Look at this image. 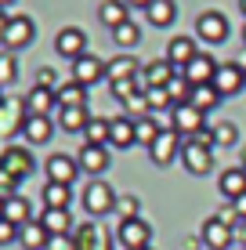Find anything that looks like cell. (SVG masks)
<instances>
[{
    "label": "cell",
    "instance_id": "cell-54",
    "mask_svg": "<svg viewBox=\"0 0 246 250\" xmlns=\"http://www.w3.org/2000/svg\"><path fill=\"white\" fill-rule=\"evenodd\" d=\"M145 250H152V247H145Z\"/></svg>",
    "mask_w": 246,
    "mask_h": 250
},
{
    "label": "cell",
    "instance_id": "cell-19",
    "mask_svg": "<svg viewBox=\"0 0 246 250\" xmlns=\"http://www.w3.org/2000/svg\"><path fill=\"white\" fill-rule=\"evenodd\" d=\"M19 243H22L25 250H47L51 232L40 225V218H33L29 225H22V229H19Z\"/></svg>",
    "mask_w": 246,
    "mask_h": 250
},
{
    "label": "cell",
    "instance_id": "cell-33",
    "mask_svg": "<svg viewBox=\"0 0 246 250\" xmlns=\"http://www.w3.org/2000/svg\"><path fill=\"white\" fill-rule=\"evenodd\" d=\"M83 138H87V145H109V120L91 116V124H87V131H83Z\"/></svg>",
    "mask_w": 246,
    "mask_h": 250
},
{
    "label": "cell",
    "instance_id": "cell-37",
    "mask_svg": "<svg viewBox=\"0 0 246 250\" xmlns=\"http://www.w3.org/2000/svg\"><path fill=\"white\" fill-rule=\"evenodd\" d=\"M239 142V127L235 124H217L214 127V145H235Z\"/></svg>",
    "mask_w": 246,
    "mask_h": 250
},
{
    "label": "cell",
    "instance_id": "cell-18",
    "mask_svg": "<svg viewBox=\"0 0 246 250\" xmlns=\"http://www.w3.org/2000/svg\"><path fill=\"white\" fill-rule=\"evenodd\" d=\"M76 163H80V170H87V174H101V170L109 167V145H83Z\"/></svg>",
    "mask_w": 246,
    "mask_h": 250
},
{
    "label": "cell",
    "instance_id": "cell-47",
    "mask_svg": "<svg viewBox=\"0 0 246 250\" xmlns=\"http://www.w3.org/2000/svg\"><path fill=\"white\" fill-rule=\"evenodd\" d=\"M235 65H239V69H243V73H246V51H243V55H239V58H235Z\"/></svg>",
    "mask_w": 246,
    "mask_h": 250
},
{
    "label": "cell",
    "instance_id": "cell-7",
    "mask_svg": "<svg viewBox=\"0 0 246 250\" xmlns=\"http://www.w3.org/2000/svg\"><path fill=\"white\" fill-rule=\"evenodd\" d=\"M196 37L207 40V44H221V40L228 37V19L221 11H203L196 19Z\"/></svg>",
    "mask_w": 246,
    "mask_h": 250
},
{
    "label": "cell",
    "instance_id": "cell-6",
    "mask_svg": "<svg viewBox=\"0 0 246 250\" xmlns=\"http://www.w3.org/2000/svg\"><path fill=\"white\" fill-rule=\"evenodd\" d=\"M196 55H199L196 37H170V44H167V62L174 65V73H185Z\"/></svg>",
    "mask_w": 246,
    "mask_h": 250
},
{
    "label": "cell",
    "instance_id": "cell-5",
    "mask_svg": "<svg viewBox=\"0 0 246 250\" xmlns=\"http://www.w3.org/2000/svg\"><path fill=\"white\" fill-rule=\"evenodd\" d=\"M181 163L189 174H210L214 170V149H207V145H196V142H185L181 149Z\"/></svg>",
    "mask_w": 246,
    "mask_h": 250
},
{
    "label": "cell",
    "instance_id": "cell-29",
    "mask_svg": "<svg viewBox=\"0 0 246 250\" xmlns=\"http://www.w3.org/2000/svg\"><path fill=\"white\" fill-rule=\"evenodd\" d=\"M40 225H44L51 236H69L73 218H69V210H44L40 214Z\"/></svg>",
    "mask_w": 246,
    "mask_h": 250
},
{
    "label": "cell",
    "instance_id": "cell-20",
    "mask_svg": "<svg viewBox=\"0 0 246 250\" xmlns=\"http://www.w3.org/2000/svg\"><path fill=\"white\" fill-rule=\"evenodd\" d=\"M217 188H221L225 200H239V196L246 192V170H243V167L221 170V182H217Z\"/></svg>",
    "mask_w": 246,
    "mask_h": 250
},
{
    "label": "cell",
    "instance_id": "cell-22",
    "mask_svg": "<svg viewBox=\"0 0 246 250\" xmlns=\"http://www.w3.org/2000/svg\"><path fill=\"white\" fill-rule=\"evenodd\" d=\"M69 203H73V185H62V182L44 185V207L47 210H69Z\"/></svg>",
    "mask_w": 246,
    "mask_h": 250
},
{
    "label": "cell",
    "instance_id": "cell-27",
    "mask_svg": "<svg viewBox=\"0 0 246 250\" xmlns=\"http://www.w3.org/2000/svg\"><path fill=\"white\" fill-rule=\"evenodd\" d=\"M4 218L11 221V225H29L33 221V207H29V200H22V196H7L4 200Z\"/></svg>",
    "mask_w": 246,
    "mask_h": 250
},
{
    "label": "cell",
    "instance_id": "cell-15",
    "mask_svg": "<svg viewBox=\"0 0 246 250\" xmlns=\"http://www.w3.org/2000/svg\"><path fill=\"white\" fill-rule=\"evenodd\" d=\"M181 76L192 83V87H203V83H214V76H217V62H214L210 55H196V58H192V65L185 69Z\"/></svg>",
    "mask_w": 246,
    "mask_h": 250
},
{
    "label": "cell",
    "instance_id": "cell-8",
    "mask_svg": "<svg viewBox=\"0 0 246 250\" xmlns=\"http://www.w3.org/2000/svg\"><path fill=\"white\" fill-rule=\"evenodd\" d=\"M203 116H207V113H199L192 102H185V105H174V120H170V127H174L177 134H185V138H196L203 127H207V124H203Z\"/></svg>",
    "mask_w": 246,
    "mask_h": 250
},
{
    "label": "cell",
    "instance_id": "cell-50",
    "mask_svg": "<svg viewBox=\"0 0 246 250\" xmlns=\"http://www.w3.org/2000/svg\"><path fill=\"white\" fill-rule=\"evenodd\" d=\"M239 7H243V15H246V0H239Z\"/></svg>",
    "mask_w": 246,
    "mask_h": 250
},
{
    "label": "cell",
    "instance_id": "cell-51",
    "mask_svg": "<svg viewBox=\"0 0 246 250\" xmlns=\"http://www.w3.org/2000/svg\"><path fill=\"white\" fill-rule=\"evenodd\" d=\"M0 218H4V200H0Z\"/></svg>",
    "mask_w": 246,
    "mask_h": 250
},
{
    "label": "cell",
    "instance_id": "cell-2",
    "mask_svg": "<svg viewBox=\"0 0 246 250\" xmlns=\"http://www.w3.org/2000/svg\"><path fill=\"white\" fill-rule=\"evenodd\" d=\"M181 134L174 131V127H163V134L152 142V149H149V156H152V163L156 167H170L174 160H181Z\"/></svg>",
    "mask_w": 246,
    "mask_h": 250
},
{
    "label": "cell",
    "instance_id": "cell-52",
    "mask_svg": "<svg viewBox=\"0 0 246 250\" xmlns=\"http://www.w3.org/2000/svg\"><path fill=\"white\" fill-rule=\"evenodd\" d=\"M0 105H4V94H0Z\"/></svg>",
    "mask_w": 246,
    "mask_h": 250
},
{
    "label": "cell",
    "instance_id": "cell-48",
    "mask_svg": "<svg viewBox=\"0 0 246 250\" xmlns=\"http://www.w3.org/2000/svg\"><path fill=\"white\" fill-rule=\"evenodd\" d=\"M239 167H243V170H246V149H243V163H239Z\"/></svg>",
    "mask_w": 246,
    "mask_h": 250
},
{
    "label": "cell",
    "instance_id": "cell-41",
    "mask_svg": "<svg viewBox=\"0 0 246 250\" xmlns=\"http://www.w3.org/2000/svg\"><path fill=\"white\" fill-rule=\"evenodd\" d=\"M47 250H80V243H76L73 236H51Z\"/></svg>",
    "mask_w": 246,
    "mask_h": 250
},
{
    "label": "cell",
    "instance_id": "cell-43",
    "mask_svg": "<svg viewBox=\"0 0 246 250\" xmlns=\"http://www.w3.org/2000/svg\"><path fill=\"white\" fill-rule=\"evenodd\" d=\"M232 210L239 214V221H246V192L239 196V200H232Z\"/></svg>",
    "mask_w": 246,
    "mask_h": 250
},
{
    "label": "cell",
    "instance_id": "cell-13",
    "mask_svg": "<svg viewBox=\"0 0 246 250\" xmlns=\"http://www.w3.org/2000/svg\"><path fill=\"white\" fill-rule=\"evenodd\" d=\"M203 243L210 250H228L235 243V229H228L221 218H207L203 221Z\"/></svg>",
    "mask_w": 246,
    "mask_h": 250
},
{
    "label": "cell",
    "instance_id": "cell-49",
    "mask_svg": "<svg viewBox=\"0 0 246 250\" xmlns=\"http://www.w3.org/2000/svg\"><path fill=\"white\" fill-rule=\"evenodd\" d=\"M7 4H15V0H0V7H7Z\"/></svg>",
    "mask_w": 246,
    "mask_h": 250
},
{
    "label": "cell",
    "instance_id": "cell-39",
    "mask_svg": "<svg viewBox=\"0 0 246 250\" xmlns=\"http://www.w3.org/2000/svg\"><path fill=\"white\" fill-rule=\"evenodd\" d=\"M7 243H19V225H11L7 218H0V247Z\"/></svg>",
    "mask_w": 246,
    "mask_h": 250
},
{
    "label": "cell",
    "instance_id": "cell-12",
    "mask_svg": "<svg viewBox=\"0 0 246 250\" xmlns=\"http://www.w3.org/2000/svg\"><path fill=\"white\" fill-rule=\"evenodd\" d=\"M214 87L221 98H232V94H239L246 87V73L235 62H228V65H217V76H214Z\"/></svg>",
    "mask_w": 246,
    "mask_h": 250
},
{
    "label": "cell",
    "instance_id": "cell-38",
    "mask_svg": "<svg viewBox=\"0 0 246 250\" xmlns=\"http://www.w3.org/2000/svg\"><path fill=\"white\" fill-rule=\"evenodd\" d=\"M15 76H19V69H15V58H11V55H0V87L15 83Z\"/></svg>",
    "mask_w": 246,
    "mask_h": 250
},
{
    "label": "cell",
    "instance_id": "cell-36",
    "mask_svg": "<svg viewBox=\"0 0 246 250\" xmlns=\"http://www.w3.org/2000/svg\"><path fill=\"white\" fill-rule=\"evenodd\" d=\"M149 113H159V109H170V94H167V87H149Z\"/></svg>",
    "mask_w": 246,
    "mask_h": 250
},
{
    "label": "cell",
    "instance_id": "cell-34",
    "mask_svg": "<svg viewBox=\"0 0 246 250\" xmlns=\"http://www.w3.org/2000/svg\"><path fill=\"white\" fill-rule=\"evenodd\" d=\"M113 40L120 47H134V44H141V29L134 22H123V25H116V29H113Z\"/></svg>",
    "mask_w": 246,
    "mask_h": 250
},
{
    "label": "cell",
    "instance_id": "cell-24",
    "mask_svg": "<svg viewBox=\"0 0 246 250\" xmlns=\"http://www.w3.org/2000/svg\"><path fill=\"white\" fill-rule=\"evenodd\" d=\"M145 15H149V22L156 25V29H167V25H174V19H177V4L174 0H152L145 7Z\"/></svg>",
    "mask_w": 246,
    "mask_h": 250
},
{
    "label": "cell",
    "instance_id": "cell-25",
    "mask_svg": "<svg viewBox=\"0 0 246 250\" xmlns=\"http://www.w3.org/2000/svg\"><path fill=\"white\" fill-rule=\"evenodd\" d=\"M141 76H145V87H167L177 73H174V65L167 62V58H156V62L145 65V73H141Z\"/></svg>",
    "mask_w": 246,
    "mask_h": 250
},
{
    "label": "cell",
    "instance_id": "cell-4",
    "mask_svg": "<svg viewBox=\"0 0 246 250\" xmlns=\"http://www.w3.org/2000/svg\"><path fill=\"white\" fill-rule=\"evenodd\" d=\"M55 51L62 58H69V62H76V58L87 55V33L76 29V25H65V29H58L55 37Z\"/></svg>",
    "mask_w": 246,
    "mask_h": 250
},
{
    "label": "cell",
    "instance_id": "cell-3",
    "mask_svg": "<svg viewBox=\"0 0 246 250\" xmlns=\"http://www.w3.org/2000/svg\"><path fill=\"white\" fill-rule=\"evenodd\" d=\"M83 210H91L95 218L116 210V192H113V185H109V182H91L87 188H83Z\"/></svg>",
    "mask_w": 246,
    "mask_h": 250
},
{
    "label": "cell",
    "instance_id": "cell-35",
    "mask_svg": "<svg viewBox=\"0 0 246 250\" xmlns=\"http://www.w3.org/2000/svg\"><path fill=\"white\" fill-rule=\"evenodd\" d=\"M167 94H170V102H174V105H185V102L192 98V83L185 80V76H174V80L167 83Z\"/></svg>",
    "mask_w": 246,
    "mask_h": 250
},
{
    "label": "cell",
    "instance_id": "cell-26",
    "mask_svg": "<svg viewBox=\"0 0 246 250\" xmlns=\"http://www.w3.org/2000/svg\"><path fill=\"white\" fill-rule=\"evenodd\" d=\"M22 131L33 145H44V142H51V134H55V124H51V116H25Z\"/></svg>",
    "mask_w": 246,
    "mask_h": 250
},
{
    "label": "cell",
    "instance_id": "cell-30",
    "mask_svg": "<svg viewBox=\"0 0 246 250\" xmlns=\"http://www.w3.org/2000/svg\"><path fill=\"white\" fill-rule=\"evenodd\" d=\"M55 94H58V109H69V105H87V87H83V83H76V80L62 83V87H58Z\"/></svg>",
    "mask_w": 246,
    "mask_h": 250
},
{
    "label": "cell",
    "instance_id": "cell-21",
    "mask_svg": "<svg viewBox=\"0 0 246 250\" xmlns=\"http://www.w3.org/2000/svg\"><path fill=\"white\" fill-rule=\"evenodd\" d=\"M87 124H91V113H87V105H69V109H58V127L62 131H87Z\"/></svg>",
    "mask_w": 246,
    "mask_h": 250
},
{
    "label": "cell",
    "instance_id": "cell-45",
    "mask_svg": "<svg viewBox=\"0 0 246 250\" xmlns=\"http://www.w3.org/2000/svg\"><path fill=\"white\" fill-rule=\"evenodd\" d=\"M7 22H11V19H7V15H4V7H0V40H4V29H7Z\"/></svg>",
    "mask_w": 246,
    "mask_h": 250
},
{
    "label": "cell",
    "instance_id": "cell-23",
    "mask_svg": "<svg viewBox=\"0 0 246 250\" xmlns=\"http://www.w3.org/2000/svg\"><path fill=\"white\" fill-rule=\"evenodd\" d=\"M98 19H101V25L116 29V25L131 22V7H127V0H105V4L98 7Z\"/></svg>",
    "mask_w": 246,
    "mask_h": 250
},
{
    "label": "cell",
    "instance_id": "cell-46",
    "mask_svg": "<svg viewBox=\"0 0 246 250\" xmlns=\"http://www.w3.org/2000/svg\"><path fill=\"white\" fill-rule=\"evenodd\" d=\"M152 0H127V7H149Z\"/></svg>",
    "mask_w": 246,
    "mask_h": 250
},
{
    "label": "cell",
    "instance_id": "cell-11",
    "mask_svg": "<svg viewBox=\"0 0 246 250\" xmlns=\"http://www.w3.org/2000/svg\"><path fill=\"white\" fill-rule=\"evenodd\" d=\"M33 33H37V25H33L29 15H15V19L7 22V29H4V44L11 47V51L29 47L33 44Z\"/></svg>",
    "mask_w": 246,
    "mask_h": 250
},
{
    "label": "cell",
    "instance_id": "cell-10",
    "mask_svg": "<svg viewBox=\"0 0 246 250\" xmlns=\"http://www.w3.org/2000/svg\"><path fill=\"white\" fill-rule=\"evenodd\" d=\"M105 76H109V62H101V58H95V55H83V58L73 62V80L83 83V87L105 80Z\"/></svg>",
    "mask_w": 246,
    "mask_h": 250
},
{
    "label": "cell",
    "instance_id": "cell-44",
    "mask_svg": "<svg viewBox=\"0 0 246 250\" xmlns=\"http://www.w3.org/2000/svg\"><path fill=\"white\" fill-rule=\"evenodd\" d=\"M235 239H239V243L246 247V221H239V229H235Z\"/></svg>",
    "mask_w": 246,
    "mask_h": 250
},
{
    "label": "cell",
    "instance_id": "cell-17",
    "mask_svg": "<svg viewBox=\"0 0 246 250\" xmlns=\"http://www.w3.org/2000/svg\"><path fill=\"white\" fill-rule=\"evenodd\" d=\"M109 145H116V149H131V145H138V138H134V116L109 120Z\"/></svg>",
    "mask_w": 246,
    "mask_h": 250
},
{
    "label": "cell",
    "instance_id": "cell-31",
    "mask_svg": "<svg viewBox=\"0 0 246 250\" xmlns=\"http://www.w3.org/2000/svg\"><path fill=\"white\" fill-rule=\"evenodd\" d=\"M134 76H141V69H138V62H134L131 55H120V58H113V62H109V80H113V83L134 80Z\"/></svg>",
    "mask_w": 246,
    "mask_h": 250
},
{
    "label": "cell",
    "instance_id": "cell-1",
    "mask_svg": "<svg viewBox=\"0 0 246 250\" xmlns=\"http://www.w3.org/2000/svg\"><path fill=\"white\" fill-rule=\"evenodd\" d=\"M33 152H25L22 145H7L4 152H0V170H4L11 182H22V178H29L33 174Z\"/></svg>",
    "mask_w": 246,
    "mask_h": 250
},
{
    "label": "cell",
    "instance_id": "cell-28",
    "mask_svg": "<svg viewBox=\"0 0 246 250\" xmlns=\"http://www.w3.org/2000/svg\"><path fill=\"white\" fill-rule=\"evenodd\" d=\"M163 134V124H159L156 116H138L134 120V138H138V145H145V149H152V142Z\"/></svg>",
    "mask_w": 246,
    "mask_h": 250
},
{
    "label": "cell",
    "instance_id": "cell-53",
    "mask_svg": "<svg viewBox=\"0 0 246 250\" xmlns=\"http://www.w3.org/2000/svg\"><path fill=\"white\" fill-rule=\"evenodd\" d=\"M243 40H246V29H243Z\"/></svg>",
    "mask_w": 246,
    "mask_h": 250
},
{
    "label": "cell",
    "instance_id": "cell-14",
    "mask_svg": "<svg viewBox=\"0 0 246 250\" xmlns=\"http://www.w3.org/2000/svg\"><path fill=\"white\" fill-rule=\"evenodd\" d=\"M76 174H80V163L73 156H65V152H55V156L47 160V182H62V185H73Z\"/></svg>",
    "mask_w": 246,
    "mask_h": 250
},
{
    "label": "cell",
    "instance_id": "cell-9",
    "mask_svg": "<svg viewBox=\"0 0 246 250\" xmlns=\"http://www.w3.org/2000/svg\"><path fill=\"white\" fill-rule=\"evenodd\" d=\"M116 239L123 243V250H145L149 239H152V229H149L141 218H131V221H120Z\"/></svg>",
    "mask_w": 246,
    "mask_h": 250
},
{
    "label": "cell",
    "instance_id": "cell-32",
    "mask_svg": "<svg viewBox=\"0 0 246 250\" xmlns=\"http://www.w3.org/2000/svg\"><path fill=\"white\" fill-rule=\"evenodd\" d=\"M189 102L199 109V113H210V109L221 105V94H217L214 83H203V87H192V98H189Z\"/></svg>",
    "mask_w": 246,
    "mask_h": 250
},
{
    "label": "cell",
    "instance_id": "cell-40",
    "mask_svg": "<svg viewBox=\"0 0 246 250\" xmlns=\"http://www.w3.org/2000/svg\"><path fill=\"white\" fill-rule=\"evenodd\" d=\"M116 210L123 214V221L138 218V200H134V196H123V200H116Z\"/></svg>",
    "mask_w": 246,
    "mask_h": 250
},
{
    "label": "cell",
    "instance_id": "cell-42",
    "mask_svg": "<svg viewBox=\"0 0 246 250\" xmlns=\"http://www.w3.org/2000/svg\"><path fill=\"white\" fill-rule=\"evenodd\" d=\"M37 87H51L55 91V73H51V69H40L37 73Z\"/></svg>",
    "mask_w": 246,
    "mask_h": 250
},
{
    "label": "cell",
    "instance_id": "cell-16",
    "mask_svg": "<svg viewBox=\"0 0 246 250\" xmlns=\"http://www.w3.org/2000/svg\"><path fill=\"white\" fill-rule=\"evenodd\" d=\"M55 105H58V94L51 87H33L25 94V116H51Z\"/></svg>",
    "mask_w": 246,
    "mask_h": 250
}]
</instances>
